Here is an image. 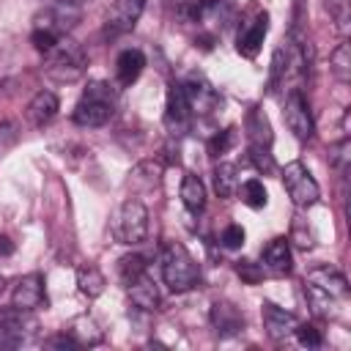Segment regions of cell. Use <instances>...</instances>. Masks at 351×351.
<instances>
[{
  "instance_id": "8fae6325",
  "label": "cell",
  "mask_w": 351,
  "mask_h": 351,
  "mask_svg": "<svg viewBox=\"0 0 351 351\" xmlns=\"http://www.w3.org/2000/svg\"><path fill=\"white\" fill-rule=\"evenodd\" d=\"M261 269H263V274H269V277H285V274H291V269H293L291 241L282 239V236L271 239V241L261 250Z\"/></svg>"
},
{
  "instance_id": "ac0fdd59",
  "label": "cell",
  "mask_w": 351,
  "mask_h": 351,
  "mask_svg": "<svg viewBox=\"0 0 351 351\" xmlns=\"http://www.w3.org/2000/svg\"><path fill=\"white\" fill-rule=\"evenodd\" d=\"M145 69V55L140 49H123L115 60V77L121 88H129L132 82H137V77Z\"/></svg>"
},
{
  "instance_id": "e0dca14e",
  "label": "cell",
  "mask_w": 351,
  "mask_h": 351,
  "mask_svg": "<svg viewBox=\"0 0 351 351\" xmlns=\"http://www.w3.org/2000/svg\"><path fill=\"white\" fill-rule=\"evenodd\" d=\"M126 293H129V302L134 307H140V310H159V304H162L159 288H156V282L148 274H143L140 280L126 285Z\"/></svg>"
},
{
  "instance_id": "d6a6232c",
  "label": "cell",
  "mask_w": 351,
  "mask_h": 351,
  "mask_svg": "<svg viewBox=\"0 0 351 351\" xmlns=\"http://www.w3.org/2000/svg\"><path fill=\"white\" fill-rule=\"evenodd\" d=\"M219 244H222L225 250H239V247L244 244V228L236 225V222H230V225L219 233Z\"/></svg>"
},
{
  "instance_id": "9c48e42d",
  "label": "cell",
  "mask_w": 351,
  "mask_h": 351,
  "mask_svg": "<svg viewBox=\"0 0 351 351\" xmlns=\"http://www.w3.org/2000/svg\"><path fill=\"white\" fill-rule=\"evenodd\" d=\"M192 126V110L186 104V96L181 90V82H173L167 88V101H165V129L173 137L186 134Z\"/></svg>"
},
{
  "instance_id": "74e56055",
  "label": "cell",
  "mask_w": 351,
  "mask_h": 351,
  "mask_svg": "<svg viewBox=\"0 0 351 351\" xmlns=\"http://www.w3.org/2000/svg\"><path fill=\"white\" fill-rule=\"evenodd\" d=\"M288 241H293V244L302 247V250H310V247H313V239H310V233H304L302 225H293V233H291Z\"/></svg>"
},
{
  "instance_id": "4fadbf2b",
  "label": "cell",
  "mask_w": 351,
  "mask_h": 351,
  "mask_svg": "<svg viewBox=\"0 0 351 351\" xmlns=\"http://www.w3.org/2000/svg\"><path fill=\"white\" fill-rule=\"evenodd\" d=\"M143 8H145V0H115L107 11V19H104L107 33H112V36L129 33L137 25Z\"/></svg>"
},
{
  "instance_id": "277c9868",
  "label": "cell",
  "mask_w": 351,
  "mask_h": 351,
  "mask_svg": "<svg viewBox=\"0 0 351 351\" xmlns=\"http://www.w3.org/2000/svg\"><path fill=\"white\" fill-rule=\"evenodd\" d=\"M112 236H115L118 244H126V247H134V244L145 241V236H148V208L137 197L123 200L121 208L115 211Z\"/></svg>"
},
{
  "instance_id": "44dd1931",
  "label": "cell",
  "mask_w": 351,
  "mask_h": 351,
  "mask_svg": "<svg viewBox=\"0 0 351 351\" xmlns=\"http://www.w3.org/2000/svg\"><path fill=\"white\" fill-rule=\"evenodd\" d=\"M181 203L192 214H200L206 208V184L195 173H186L181 181Z\"/></svg>"
},
{
  "instance_id": "5bb4252c",
  "label": "cell",
  "mask_w": 351,
  "mask_h": 351,
  "mask_svg": "<svg viewBox=\"0 0 351 351\" xmlns=\"http://www.w3.org/2000/svg\"><path fill=\"white\" fill-rule=\"evenodd\" d=\"M261 315H263V329H266V335H269L271 340H285V337H291L293 329H296V324H299L293 313H288V310H282V307H277V304H271V302H263V304H261Z\"/></svg>"
},
{
  "instance_id": "2e32d148",
  "label": "cell",
  "mask_w": 351,
  "mask_h": 351,
  "mask_svg": "<svg viewBox=\"0 0 351 351\" xmlns=\"http://www.w3.org/2000/svg\"><path fill=\"white\" fill-rule=\"evenodd\" d=\"M58 110H60L58 96H55L52 90H38V93L30 99V104H27V121H30L33 126H47V123L58 115Z\"/></svg>"
},
{
  "instance_id": "603a6c76",
  "label": "cell",
  "mask_w": 351,
  "mask_h": 351,
  "mask_svg": "<svg viewBox=\"0 0 351 351\" xmlns=\"http://www.w3.org/2000/svg\"><path fill=\"white\" fill-rule=\"evenodd\" d=\"M77 285H80V293H82V296L96 299V296L104 293L107 280H104V274H101L93 263H85V266L77 269Z\"/></svg>"
},
{
  "instance_id": "e575fe53",
  "label": "cell",
  "mask_w": 351,
  "mask_h": 351,
  "mask_svg": "<svg viewBox=\"0 0 351 351\" xmlns=\"http://www.w3.org/2000/svg\"><path fill=\"white\" fill-rule=\"evenodd\" d=\"M326 11L335 16V22L340 27H346V22H348V0H326Z\"/></svg>"
},
{
  "instance_id": "836d02e7",
  "label": "cell",
  "mask_w": 351,
  "mask_h": 351,
  "mask_svg": "<svg viewBox=\"0 0 351 351\" xmlns=\"http://www.w3.org/2000/svg\"><path fill=\"white\" fill-rule=\"evenodd\" d=\"M250 162H252V165H255V170H261V173H271V170H274V159H271L269 148L250 145Z\"/></svg>"
},
{
  "instance_id": "8d00e7d4",
  "label": "cell",
  "mask_w": 351,
  "mask_h": 351,
  "mask_svg": "<svg viewBox=\"0 0 351 351\" xmlns=\"http://www.w3.org/2000/svg\"><path fill=\"white\" fill-rule=\"evenodd\" d=\"M16 126L14 123H8V121H3L0 123V154H5L8 148H14V143H16Z\"/></svg>"
},
{
  "instance_id": "d590c367",
  "label": "cell",
  "mask_w": 351,
  "mask_h": 351,
  "mask_svg": "<svg viewBox=\"0 0 351 351\" xmlns=\"http://www.w3.org/2000/svg\"><path fill=\"white\" fill-rule=\"evenodd\" d=\"M236 271H239V277L247 280V282H258V280L263 277L261 263H250V261H241V263L236 266Z\"/></svg>"
},
{
  "instance_id": "7a4b0ae2",
  "label": "cell",
  "mask_w": 351,
  "mask_h": 351,
  "mask_svg": "<svg viewBox=\"0 0 351 351\" xmlns=\"http://www.w3.org/2000/svg\"><path fill=\"white\" fill-rule=\"evenodd\" d=\"M162 280L173 293L192 291L200 282V266L195 263V258L184 244L173 241L162 250Z\"/></svg>"
},
{
  "instance_id": "cb8c5ba5",
  "label": "cell",
  "mask_w": 351,
  "mask_h": 351,
  "mask_svg": "<svg viewBox=\"0 0 351 351\" xmlns=\"http://www.w3.org/2000/svg\"><path fill=\"white\" fill-rule=\"evenodd\" d=\"M239 176H236V165H230V162H219L217 167H214V189H217V195L219 197H233L236 192H239Z\"/></svg>"
},
{
  "instance_id": "8992f818",
  "label": "cell",
  "mask_w": 351,
  "mask_h": 351,
  "mask_svg": "<svg viewBox=\"0 0 351 351\" xmlns=\"http://www.w3.org/2000/svg\"><path fill=\"white\" fill-rule=\"evenodd\" d=\"M282 118H285V126L288 132L296 137V140H310L313 137V115H310V104L304 99V93L299 88L288 90L285 96V104H282Z\"/></svg>"
},
{
  "instance_id": "7402d4cb",
  "label": "cell",
  "mask_w": 351,
  "mask_h": 351,
  "mask_svg": "<svg viewBox=\"0 0 351 351\" xmlns=\"http://www.w3.org/2000/svg\"><path fill=\"white\" fill-rule=\"evenodd\" d=\"M63 332H69L80 348H82V346H99V343L104 340L101 329H99V326H96V321H93V318H88V315L74 318Z\"/></svg>"
},
{
  "instance_id": "7c38bea8",
  "label": "cell",
  "mask_w": 351,
  "mask_h": 351,
  "mask_svg": "<svg viewBox=\"0 0 351 351\" xmlns=\"http://www.w3.org/2000/svg\"><path fill=\"white\" fill-rule=\"evenodd\" d=\"M11 304L19 310H36L41 304H47V293H44V277L41 274H25L14 282L11 288Z\"/></svg>"
},
{
  "instance_id": "52a82bcc",
  "label": "cell",
  "mask_w": 351,
  "mask_h": 351,
  "mask_svg": "<svg viewBox=\"0 0 351 351\" xmlns=\"http://www.w3.org/2000/svg\"><path fill=\"white\" fill-rule=\"evenodd\" d=\"M38 329V321L30 315V310L5 307L0 310V343L3 346H19Z\"/></svg>"
},
{
  "instance_id": "ba28073f",
  "label": "cell",
  "mask_w": 351,
  "mask_h": 351,
  "mask_svg": "<svg viewBox=\"0 0 351 351\" xmlns=\"http://www.w3.org/2000/svg\"><path fill=\"white\" fill-rule=\"evenodd\" d=\"M181 90H184V96H186V104H189L192 115H208V112H214L217 104H219L217 88H214L206 77H200V74H189V77L181 82Z\"/></svg>"
},
{
  "instance_id": "3957f363",
  "label": "cell",
  "mask_w": 351,
  "mask_h": 351,
  "mask_svg": "<svg viewBox=\"0 0 351 351\" xmlns=\"http://www.w3.org/2000/svg\"><path fill=\"white\" fill-rule=\"evenodd\" d=\"M88 69V55L85 49L71 41V38H60L49 52H47V60H44V74L55 82H77Z\"/></svg>"
},
{
  "instance_id": "ffe728a7",
  "label": "cell",
  "mask_w": 351,
  "mask_h": 351,
  "mask_svg": "<svg viewBox=\"0 0 351 351\" xmlns=\"http://www.w3.org/2000/svg\"><path fill=\"white\" fill-rule=\"evenodd\" d=\"M247 137H250V145H258V148H269L271 145V126H269V118L261 107H252L247 112Z\"/></svg>"
},
{
  "instance_id": "6da1fadb",
  "label": "cell",
  "mask_w": 351,
  "mask_h": 351,
  "mask_svg": "<svg viewBox=\"0 0 351 351\" xmlns=\"http://www.w3.org/2000/svg\"><path fill=\"white\" fill-rule=\"evenodd\" d=\"M115 104H118V93L110 82H101V80H93L88 82V88L82 90L80 101L74 104V123L77 126H85V129H96V126H104L112 115H115Z\"/></svg>"
},
{
  "instance_id": "60d3db41",
  "label": "cell",
  "mask_w": 351,
  "mask_h": 351,
  "mask_svg": "<svg viewBox=\"0 0 351 351\" xmlns=\"http://www.w3.org/2000/svg\"><path fill=\"white\" fill-rule=\"evenodd\" d=\"M3 288H5V280H3V274H0V293H3Z\"/></svg>"
},
{
  "instance_id": "d6986e66",
  "label": "cell",
  "mask_w": 351,
  "mask_h": 351,
  "mask_svg": "<svg viewBox=\"0 0 351 351\" xmlns=\"http://www.w3.org/2000/svg\"><path fill=\"white\" fill-rule=\"evenodd\" d=\"M307 282L324 288V291L332 293L335 299H346V293H348V282H346V277H343L337 269H332V266H315V269L307 274Z\"/></svg>"
},
{
  "instance_id": "30bf717a",
  "label": "cell",
  "mask_w": 351,
  "mask_h": 351,
  "mask_svg": "<svg viewBox=\"0 0 351 351\" xmlns=\"http://www.w3.org/2000/svg\"><path fill=\"white\" fill-rule=\"evenodd\" d=\"M266 33H269V14H266V11H255V16H252L250 22H244L241 30H239V38H236L239 55H244V58H250V60L258 58Z\"/></svg>"
},
{
  "instance_id": "484cf974",
  "label": "cell",
  "mask_w": 351,
  "mask_h": 351,
  "mask_svg": "<svg viewBox=\"0 0 351 351\" xmlns=\"http://www.w3.org/2000/svg\"><path fill=\"white\" fill-rule=\"evenodd\" d=\"M304 296H307V302H310L315 315H332L335 313V296L326 293L324 288H318L313 282H304Z\"/></svg>"
},
{
  "instance_id": "ab89813d",
  "label": "cell",
  "mask_w": 351,
  "mask_h": 351,
  "mask_svg": "<svg viewBox=\"0 0 351 351\" xmlns=\"http://www.w3.org/2000/svg\"><path fill=\"white\" fill-rule=\"evenodd\" d=\"M63 3H69V5H74V3H88V0H63Z\"/></svg>"
},
{
  "instance_id": "9a60e30c",
  "label": "cell",
  "mask_w": 351,
  "mask_h": 351,
  "mask_svg": "<svg viewBox=\"0 0 351 351\" xmlns=\"http://www.w3.org/2000/svg\"><path fill=\"white\" fill-rule=\"evenodd\" d=\"M208 315H211V326L219 337H230V335H239L244 329V315L230 302H214Z\"/></svg>"
},
{
  "instance_id": "f1b7e54d",
  "label": "cell",
  "mask_w": 351,
  "mask_h": 351,
  "mask_svg": "<svg viewBox=\"0 0 351 351\" xmlns=\"http://www.w3.org/2000/svg\"><path fill=\"white\" fill-rule=\"evenodd\" d=\"M167 8L184 25L197 22V16H200V0H167Z\"/></svg>"
},
{
  "instance_id": "f546056e",
  "label": "cell",
  "mask_w": 351,
  "mask_h": 351,
  "mask_svg": "<svg viewBox=\"0 0 351 351\" xmlns=\"http://www.w3.org/2000/svg\"><path fill=\"white\" fill-rule=\"evenodd\" d=\"M233 145H236V129L230 126V129H225V132H219V134H214V137L208 140V154H211V156H222V154H228Z\"/></svg>"
},
{
  "instance_id": "5b68a950",
  "label": "cell",
  "mask_w": 351,
  "mask_h": 351,
  "mask_svg": "<svg viewBox=\"0 0 351 351\" xmlns=\"http://www.w3.org/2000/svg\"><path fill=\"white\" fill-rule=\"evenodd\" d=\"M282 184H285V192H288V197H291V203L296 208H310L321 197L318 181L310 176V170L299 159L296 162H288L282 167Z\"/></svg>"
},
{
  "instance_id": "4dcf8cb0",
  "label": "cell",
  "mask_w": 351,
  "mask_h": 351,
  "mask_svg": "<svg viewBox=\"0 0 351 351\" xmlns=\"http://www.w3.org/2000/svg\"><path fill=\"white\" fill-rule=\"evenodd\" d=\"M293 335H296V340H299L302 346H307V348L324 346V335H321V329H315L313 324H296Z\"/></svg>"
},
{
  "instance_id": "1f68e13d",
  "label": "cell",
  "mask_w": 351,
  "mask_h": 351,
  "mask_svg": "<svg viewBox=\"0 0 351 351\" xmlns=\"http://www.w3.org/2000/svg\"><path fill=\"white\" fill-rule=\"evenodd\" d=\"M60 38H63V36H58V33H52V30H44V27H33V33H30L33 47H36L38 52H44V55H47Z\"/></svg>"
},
{
  "instance_id": "83f0119b",
  "label": "cell",
  "mask_w": 351,
  "mask_h": 351,
  "mask_svg": "<svg viewBox=\"0 0 351 351\" xmlns=\"http://www.w3.org/2000/svg\"><path fill=\"white\" fill-rule=\"evenodd\" d=\"M332 74L340 80V82H348L351 80V44L343 41L335 52H332Z\"/></svg>"
},
{
  "instance_id": "d4e9b609",
  "label": "cell",
  "mask_w": 351,
  "mask_h": 351,
  "mask_svg": "<svg viewBox=\"0 0 351 351\" xmlns=\"http://www.w3.org/2000/svg\"><path fill=\"white\" fill-rule=\"evenodd\" d=\"M145 269H148V263H145V258L137 255V252L123 255V258L118 261V277H121L123 285H132L134 280H140V277L145 274Z\"/></svg>"
},
{
  "instance_id": "f35d334b",
  "label": "cell",
  "mask_w": 351,
  "mask_h": 351,
  "mask_svg": "<svg viewBox=\"0 0 351 351\" xmlns=\"http://www.w3.org/2000/svg\"><path fill=\"white\" fill-rule=\"evenodd\" d=\"M11 252H14V241L8 236H0V258L3 255H11Z\"/></svg>"
},
{
  "instance_id": "4316f807",
  "label": "cell",
  "mask_w": 351,
  "mask_h": 351,
  "mask_svg": "<svg viewBox=\"0 0 351 351\" xmlns=\"http://www.w3.org/2000/svg\"><path fill=\"white\" fill-rule=\"evenodd\" d=\"M239 195H241V203H247L250 208H263L269 200L261 178H247L244 184H239Z\"/></svg>"
}]
</instances>
